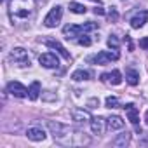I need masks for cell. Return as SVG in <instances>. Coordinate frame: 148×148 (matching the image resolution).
Wrapping results in <instances>:
<instances>
[{"instance_id":"6da1fadb","label":"cell","mask_w":148,"mask_h":148,"mask_svg":"<svg viewBox=\"0 0 148 148\" xmlns=\"http://www.w3.org/2000/svg\"><path fill=\"white\" fill-rule=\"evenodd\" d=\"M47 129L51 131L52 138L64 145V146H71V145H89L91 139L87 136H84V132L80 131H73L70 125L61 124V122H54V120H47Z\"/></svg>"},{"instance_id":"7a4b0ae2","label":"cell","mask_w":148,"mask_h":148,"mask_svg":"<svg viewBox=\"0 0 148 148\" xmlns=\"http://www.w3.org/2000/svg\"><path fill=\"white\" fill-rule=\"evenodd\" d=\"M117 59H119V52H117V49H112V51H101V52H98L96 56L87 58V61L96 63V64H106V63H110V61H117Z\"/></svg>"},{"instance_id":"3957f363","label":"cell","mask_w":148,"mask_h":148,"mask_svg":"<svg viewBox=\"0 0 148 148\" xmlns=\"http://www.w3.org/2000/svg\"><path fill=\"white\" fill-rule=\"evenodd\" d=\"M11 61L16 66H19V68L30 66V56H28V52L23 47H16V49L11 51Z\"/></svg>"},{"instance_id":"277c9868","label":"cell","mask_w":148,"mask_h":148,"mask_svg":"<svg viewBox=\"0 0 148 148\" xmlns=\"http://www.w3.org/2000/svg\"><path fill=\"white\" fill-rule=\"evenodd\" d=\"M61 18H63V7H61V5H56V7H52V9L49 11V14L44 18V25H45L47 28H54V26L59 25Z\"/></svg>"},{"instance_id":"5b68a950","label":"cell","mask_w":148,"mask_h":148,"mask_svg":"<svg viewBox=\"0 0 148 148\" xmlns=\"http://www.w3.org/2000/svg\"><path fill=\"white\" fill-rule=\"evenodd\" d=\"M38 63L44 68H58L59 66V59H58V56L54 52H44V54H40Z\"/></svg>"},{"instance_id":"8992f818","label":"cell","mask_w":148,"mask_h":148,"mask_svg":"<svg viewBox=\"0 0 148 148\" xmlns=\"http://www.w3.org/2000/svg\"><path fill=\"white\" fill-rule=\"evenodd\" d=\"M7 91H9L12 96H16V98H26V96H28V89H26L21 82H16V80H12V82L7 84Z\"/></svg>"},{"instance_id":"52a82bcc","label":"cell","mask_w":148,"mask_h":148,"mask_svg":"<svg viewBox=\"0 0 148 148\" xmlns=\"http://www.w3.org/2000/svg\"><path fill=\"white\" fill-rule=\"evenodd\" d=\"M82 26L80 25H66L64 28H63V35H64V38H68V40H77L80 35H82Z\"/></svg>"},{"instance_id":"ba28073f","label":"cell","mask_w":148,"mask_h":148,"mask_svg":"<svg viewBox=\"0 0 148 148\" xmlns=\"http://www.w3.org/2000/svg\"><path fill=\"white\" fill-rule=\"evenodd\" d=\"M45 131L42 129V127H38V125H33V127H28V131H26V138L30 139V141H35V143H38V141H44L45 139Z\"/></svg>"},{"instance_id":"9c48e42d","label":"cell","mask_w":148,"mask_h":148,"mask_svg":"<svg viewBox=\"0 0 148 148\" xmlns=\"http://www.w3.org/2000/svg\"><path fill=\"white\" fill-rule=\"evenodd\" d=\"M71 119L75 120L77 124H86V122H91V113L84 108H73L71 110Z\"/></svg>"},{"instance_id":"30bf717a","label":"cell","mask_w":148,"mask_h":148,"mask_svg":"<svg viewBox=\"0 0 148 148\" xmlns=\"http://www.w3.org/2000/svg\"><path fill=\"white\" fill-rule=\"evenodd\" d=\"M125 108V112H127V117H129V120H131V124L136 127V131L141 134V127H139V113H138V110L134 108V105L132 103H129V105H125L124 106Z\"/></svg>"},{"instance_id":"8fae6325","label":"cell","mask_w":148,"mask_h":148,"mask_svg":"<svg viewBox=\"0 0 148 148\" xmlns=\"http://www.w3.org/2000/svg\"><path fill=\"white\" fill-rule=\"evenodd\" d=\"M101 80L103 82H110L112 86H119V84H122V73L119 70H113L112 73H103Z\"/></svg>"},{"instance_id":"7c38bea8","label":"cell","mask_w":148,"mask_h":148,"mask_svg":"<svg viewBox=\"0 0 148 148\" xmlns=\"http://www.w3.org/2000/svg\"><path fill=\"white\" fill-rule=\"evenodd\" d=\"M145 23H148V11H139V12L131 19V26H132L134 30L145 26Z\"/></svg>"},{"instance_id":"4fadbf2b","label":"cell","mask_w":148,"mask_h":148,"mask_svg":"<svg viewBox=\"0 0 148 148\" xmlns=\"http://www.w3.org/2000/svg\"><path fill=\"white\" fill-rule=\"evenodd\" d=\"M45 45H47L49 49H54V51H58V52H59V54H61V56H63L66 61H70V58H71V56H70V52H68V51H66V49H64V47H63V45H61L58 40H47V42H45Z\"/></svg>"},{"instance_id":"5bb4252c","label":"cell","mask_w":148,"mask_h":148,"mask_svg":"<svg viewBox=\"0 0 148 148\" xmlns=\"http://www.w3.org/2000/svg\"><path fill=\"white\" fill-rule=\"evenodd\" d=\"M91 131H92L94 134L101 136V134L105 132V119H101V117L91 119Z\"/></svg>"},{"instance_id":"9a60e30c","label":"cell","mask_w":148,"mask_h":148,"mask_svg":"<svg viewBox=\"0 0 148 148\" xmlns=\"http://www.w3.org/2000/svg\"><path fill=\"white\" fill-rule=\"evenodd\" d=\"M106 124H108V129H110V131H119V129L124 127V120H122V117H119V115L108 117V119H106Z\"/></svg>"},{"instance_id":"2e32d148","label":"cell","mask_w":148,"mask_h":148,"mask_svg":"<svg viewBox=\"0 0 148 148\" xmlns=\"http://www.w3.org/2000/svg\"><path fill=\"white\" fill-rule=\"evenodd\" d=\"M40 92H42V87H40V82H32L30 84V87H28V98L32 99V101H35V99H38V96H40Z\"/></svg>"},{"instance_id":"e0dca14e","label":"cell","mask_w":148,"mask_h":148,"mask_svg":"<svg viewBox=\"0 0 148 148\" xmlns=\"http://www.w3.org/2000/svg\"><path fill=\"white\" fill-rule=\"evenodd\" d=\"M92 77V73L89 70H75L71 73V79L75 80V82H82V80H89Z\"/></svg>"},{"instance_id":"ac0fdd59","label":"cell","mask_w":148,"mask_h":148,"mask_svg":"<svg viewBox=\"0 0 148 148\" xmlns=\"http://www.w3.org/2000/svg\"><path fill=\"white\" fill-rule=\"evenodd\" d=\"M125 80L131 86H138V82H139V73L134 68H127L125 70Z\"/></svg>"},{"instance_id":"d6986e66","label":"cell","mask_w":148,"mask_h":148,"mask_svg":"<svg viewBox=\"0 0 148 148\" xmlns=\"http://www.w3.org/2000/svg\"><path fill=\"white\" fill-rule=\"evenodd\" d=\"M129 139H131V134H129V132H124V134H120L119 138H115L112 143H113V146H125V145L129 143Z\"/></svg>"},{"instance_id":"ffe728a7","label":"cell","mask_w":148,"mask_h":148,"mask_svg":"<svg viewBox=\"0 0 148 148\" xmlns=\"http://www.w3.org/2000/svg\"><path fill=\"white\" fill-rule=\"evenodd\" d=\"M70 11L75 12V14H86L87 12V7L82 5V4H77V2H70Z\"/></svg>"},{"instance_id":"44dd1931","label":"cell","mask_w":148,"mask_h":148,"mask_svg":"<svg viewBox=\"0 0 148 148\" xmlns=\"http://www.w3.org/2000/svg\"><path fill=\"white\" fill-rule=\"evenodd\" d=\"M105 106L106 108H120V101H119V98H115V96H108L106 98V101H105Z\"/></svg>"},{"instance_id":"7402d4cb","label":"cell","mask_w":148,"mask_h":148,"mask_svg":"<svg viewBox=\"0 0 148 148\" xmlns=\"http://www.w3.org/2000/svg\"><path fill=\"white\" fill-rule=\"evenodd\" d=\"M82 30H84V33H87V32H94V30H98V23L87 21L86 25H82Z\"/></svg>"},{"instance_id":"603a6c76","label":"cell","mask_w":148,"mask_h":148,"mask_svg":"<svg viewBox=\"0 0 148 148\" xmlns=\"http://www.w3.org/2000/svg\"><path fill=\"white\" fill-rule=\"evenodd\" d=\"M79 44H80V45H84V47H89V45L92 44V40H91V37H89L87 33H84V35H80Z\"/></svg>"},{"instance_id":"cb8c5ba5","label":"cell","mask_w":148,"mask_h":148,"mask_svg":"<svg viewBox=\"0 0 148 148\" xmlns=\"http://www.w3.org/2000/svg\"><path fill=\"white\" fill-rule=\"evenodd\" d=\"M119 45H120L119 38H117L115 35H110V37H108V47H110V49H119Z\"/></svg>"},{"instance_id":"d4e9b609","label":"cell","mask_w":148,"mask_h":148,"mask_svg":"<svg viewBox=\"0 0 148 148\" xmlns=\"http://www.w3.org/2000/svg\"><path fill=\"white\" fill-rule=\"evenodd\" d=\"M139 47L145 49V51H148V37H145V38L139 40Z\"/></svg>"},{"instance_id":"484cf974","label":"cell","mask_w":148,"mask_h":148,"mask_svg":"<svg viewBox=\"0 0 148 148\" xmlns=\"http://www.w3.org/2000/svg\"><path fill=\"white\" fill-rule=\"evenodd\" d=\"M89 106H91V108H98V106H99V99H98V98L89 99Z\"/></svg>"},{"instance_id":"4316f807","label":"cell","mask_w":148,"mask_h":148,"mask_svg":"<svg viewBox=\"0 0 148 148\" xmlns=\"http://www.w3.org/2000/svg\"><path fill=\"white\" fill-rule=\"evenodd\" d=\"M108 16H110V19H113V21H115V19L119 18V14H117V11H115L113 7H112V11H110V14H108Z\"/></svg>"},{"instance_id":"83f0119b","label":"cell","mask_w":148,"mask_h":148,"mask_svg":"<svg viewBox=\"0 0 148 148\" xmlns=\"http://www.w3.org/2000/svg\"><path fill=\"white\" fill-rule=\"evenodd\" d=\"M94 14H99V16H103V14H105V9H103V7H96V9H94Z\"/></svg>"},{"instance_id":"f1b7e54d","label":"cell","mask_w":148,"mask_h":148,"mask_svg":"<svg viewBox=\"0 0 148 148\" xmlns=\"http://www.w3.org/2000/svg\"><path fill=\"white\" fill-rule=\"evenodd\" d=\"M145 122L148 124V110H146V113H145Z\"/></svg>"},{"instance_id":"f546056e","label":"cell","mask_w":148,"mask_h":148,"mask_svg":"<svg viewBox=\"0 0 148 148\" xmlns=\"http://www.w3.org/2000/svg\"><path fill=\"white\" fill-rule=\"evenodd\" d=\"M92 2H98V4H99V0H92Z\"/></svg>"},{"instance_id":"4dcf8cb0","label":"cell","mask_w":148,"mask_h":148,"mask_svg":"<svg viewBox=\"0 0 148 148\" xmlns=\"http://www.w3.org/2000/svg\"><path fill=\"white\" fill-rule=\"evenodd\" d=\"M4 2H5V0H4Z\"/></svg>"}]
</instances>
